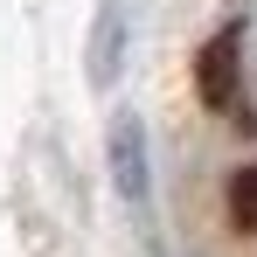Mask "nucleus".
<instances>
[{
	"mask_svg": "<svg viewBox=\"0 0 257 257\" xmlns=\"http://www.w3.org/2000/svg\"><path fill=\"white\" fill-rule=\"evenodd\" d=\"M229 222L236 229H257V167L229 174Z\"/></svg>",
	"mask_w": 257,
	"mask_h": 257,
	"instance_id": "obj_4",
	"label": "nucleus"
},
{
	"mask_svg": "<svg viewBox=\"0 0 257 257\" xmlns=\"http://www.w3.org/2000/svg\"><path fill=\"white\" fill-rule=\"evenodd\" d=\"M111 181L125 202H146L153 195V174H146V125L139 111H111Z\"/></svg>",
	"mask_w": 257,
	"mask_h": 257,
	"instance_id": "obj_2",
	"label": "nucleus"
},
{
	"mask_svg": "<svg viewBox=\"0 0 257 257\" xmlns=\"http://www.w3.org/2000/svg\"><path fill=\"white\" fill-rule=\"evenodd\" d=\"M118 56H125V7L97 0V35H90V84L97 90L118 84Z\"/></svg>",
	"mask_w": 257,
	"mask_h": 257,
	"instance_id": "obj_3",
	"label": "nucleus"
},
{
	"mask_svg": "<svg viewBox=\"0 0 257 257\" xmlns=\"http://www.w3.org/2000/svg\"><path fill=\"white\" fill-rule=\"evenodd\" d=\"M195 90H202V104L209 111H236V97H243V28L229 21V28H215L202 56H195Z\"/></svg>",
	"mask_w": 257,
	"mask_h": 257,
	"instance_id": "obj_1",
	"label": "nucleus"
}]
</instances>
